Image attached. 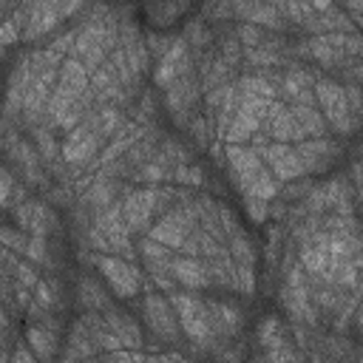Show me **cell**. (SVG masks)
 <instances>
[{
	"label": "cell",
	"mask_w": 363,
	"mask_h": 363,
	"mask_svg": "<svg viewBox=\"0 0 363 363\" xmlns=\"http://www.w3.org/2000/svg\"><path fill=\"white\" fill-rule=\"evenodd\" d=\"M224 156H227V164H230V170H233L235 182L241 184V190H244L250 204H255V201L264 204L278 193V179L267 170V164H264V159L258 156L255 147H250V145H227Z\"/></svg>",
	"instance_id": "1"
},
{
	"label": "cell",
	"mask_w": 363,
	"mask_h": 363,
	"mask_svg": "<svg viewBox=\"0 0 363 363\" xmlns=\"http://www.w3.org/2000/svg\"><path fill=\"white\" fill-rule=\"evenodd\" d=\"M315 102L320 105V113H323L329 130L352 133L357 128L360 119L354 116V111L349 105V94L337 79H329V77L315 79Z\"/></svg>",
	"instance_id": "2"
},
{
	"label": "cell",
	"mask_w": 363,
	"mask_h": 363,
	"mask_svg": "<svg viewBox=\"0 0 363 363\" xmlns=\"http://www.w3.org/2000/svg\"><path fill=\"white\" fill-rule=\"evenodd\" d=\"M170 199V193L164 190H153V187H142V190H133L125 201H122V216H125V224L130 227V233H147L156 221L159 213H164V201Z\"/></svg>",
	"instance_id": "3"
},
{
	"label": "cell",
	"mask_w": 363,
	"mask_h": 363,
	"mask_svg": "<svg viewBox=\"0 0 363 363\" xmlns=\"http://www.w3.org/2000/svg\"><path fill=\"white\" fill-rule=\"evenodd\" d=\"M170 306L176 309V318L182 323V332L196 340V343H204L213 337V320H210V309H207V301L201 298H193V295H182V292H173L170 295Z\"/></svg>",
	"instance_id": "4"
},
{
	"label": "cell",
	"mask_w": 363,
	"mask_h": 363,
	"mask_svg": "<svg viewBox=\"0 0 363 363\" xmlns=\"http://www.w3.org/2000/svg\"><path fill=\"white\" fill-rule=\"evenodd\" d=\"M193 221H196V213L190 207L176 204V207L164 210L153 221V227L147 230V238H153V241H159V244H164L170 250L173 247H182L187 241V235L193 233Z\"/></svg>",
	"instance_id": "5"
},
{
	"label": "cell",
	"mask_w": 363,
	"mask_h": 363,
	"mask_svg": "<svg viewBox=\"0 0 363 363\" xmlns=\"http://www.w3.org/2000/svg\"><path fill=\"white\" fill-rule=\"evenodd\" d=\"M108 48H111V28L105 23H88L82 26V31L74 34V57L88 71H99L102 60L108 57Z\"/></svg>",
	"instance_id": "6"
},
{
	"label": "cell",
	"mask_w": 363,
	"mask_h": 363,
	"mask_svg": "<svg viewBox=\"0 0 363 363\" xmlns=\"http://www.w3.org/2000/svg\"><path fill=\"white\" fill-rule=\"evenodd\" d=\"M105 139H108V136L102 133L96 116H94V119H82V122L65 136V142H62V156H65L71 164H82V162H88L91 156H96V150L102 147Z\"/></svg>",
	"instance_id": "7"
},
{
	"label": "cell",
	"mask_w": 363,
	"mask_h": 363,
	"mask_svg": "<svg viewBox=\"0 0 363 363\" xmlns=\"http://www.w3.org/2000/svg\"><path fill=\"white\" fill-rule=\"evenodd\" d=\"M96 269L119 298H133L139 292L142 278H139V269L128 258H122V255H96Z\"/></svg>",
	"instance_id": "8"
},
{
	"label": "cell",
	"mask_w": 363,
	"mask_h": 363,
	"mask_svg": "<svg viewBox=\"0 0 363 363\" xmlns=\"http://www.w3.org/2000/svg\"><path fill=\"white\" fill-rule=\"evenodd\" d=\"M255 150H258V156L264 159L267 170H269L278 182H292V179H298V176H303V173H306V167H303V162H301V156H298L295 145L264 142V145H258Z\"/></svg>",
	"instance_id": "9"
},
{
	"label": "cell",
	"mask_w": 363,
	"mask_h": 363,
	"mask_svg": "<svg viewBox=\"0 0 363 363\" xmlns=\"http://www.w3.org/2000/svg\"><path fill=\"white\" fill-rule=\"evenodd\" d=\"M79 6L74 3H34L26 6V20H23V40H37L54 26L62 23V17L74 14Z\"/></svg>",
	"instance_id": "10"
},
{
	"label": "cell",
	"mask_w": 363,
	"mask_h": 363,
	"mask_svg": "<svg viewBox=\"0 0 363 363\" xmlns=\"http://www.w3.org/2000/svg\"><path fill=\"white\" fill-rule=\"evenodd\" d=\"M142 309H145V323H147V329H150L153 337L167 340V343H173V340L179 337L182 323H179V318H176V309L170 306V298L147 295Z\"/></svg>",
	"instance_id": "11"
},
{
	"label": "cell",
	"mask_w": 363,
	"mask_h": 363,
	"mask_svg": "<svg viewBox=\"0 0 363 363\" xmlns=\"http://www.w3.org/2000/svg\"><path fill=\"white\" fill-rule=\"evenodd\" d=\"M284 303H286V312L295 320H306V323L315 320V298L309 295V286L303 284V275L301 272H289L286 275Z\"/></svg>",
	"instance_id": "12"
},
{
	"label": "cell",
	"mask_w": 363,
	"mask_h": 363,
	"mask_svg": "<svg viewBox=\"0 0 363 363\" xmlns=\"http://www.w3.org/2000/svg\"><path fill=\"white\" fill-rule=\"evenodd\" d=\"M295 150H298L306 173H315V170H323L337 156L340 147H337V142L332 136H323V139H306V142L295 145Z\"/></svg>",
	"instance_id": "13"
},
{
	"label": "cell",
	"mask_w": 363,
	"mask_h": 363,
	"mask_svg": "<svg viewBox=\"0 0 363 363\" xmlns=\"http://www.w3.org/2000/svg\"><path fill=\"white\" fill-rule=\"evenodd\" d=\"M170 275L176 284L187 286V289H199L207 286L213 281V272L207 264H201L199 258H173L170 261Z\"/></svg>",
	"instance_id": "14"
},
{
	"label": "cell",
	"mask_w": 363,
	"mask_h": 363,
	"mask_svg": "<svg viewBox=\"0 0 363 363\" xmlns=\"http://www.w3.org/2000/svg\"><path fill=\"white\" fill-rule=\"evenodd\" d=\"M26 340H28V349L37 354V360H51V354H54V346H57V340H54V332H48L45 326H28L26 329Z\"/></svg>",
	"instance_id": "15"
},
{
	"label": "cell",
	"mask_w": 363,
	"mask_h": 363,
	"mask_svg": "<svg viewBox=\"0 0 363 363\" xmlns=\"http://www.w3.org/2000/svg\"><path fill=\"white\" fill-rule=\"evenodd\" d=\"M34 301H37V306H51L54 303V295H51V286L48 284H37V295H34Z\"/></svg>",
	"instance_id": "16"
},
{
	"label": "cell",
	"mask_w": 363,
	"mask_h": 363,
	"mask_svg": "<svg viewBox=\"0 0 363 363\" xmlns=\"http://www.w3.org/2000/svg\"><path fill=\"white\" fill-rule=\"evenodd\" d=\"M26 255H28L31 261H45V252H43V241H40V238H31V241L26 244Z\"/></svg>",
	"instance_id": "17"
},
{
	"label": "cell",
	"mask_w": 363,
	"mask_h": 363,
	"mask_svg": "<svg viewBox=\"0 0 363 363\" xmlns=\"http://www.w3.org/2000/svg\"><path fill=\"white\" fill-rule=\"evenodd\" d=\"M11 363H37V354L28 346H17L11 354Z\"/></svg>",
	"instance_id": "18"
},
{
	"label": "cell",
	"mask_w": 363,
	"mask_h": 363,
	"mask_svg": "<svg viewBox=\"0 0 363 363\" xmlns=\"http://www.w3.org/2000/svg\"><path fill=\"white\" fill-rule=\"evenodd\" d=\"M346 11H349V14H357V17H360L357 23L363 26V6H346Z\"/></svg>",
	"instance_id": "19"
},
{
	"label": "cell",
	"mask_w": 363,
	"mask_h": 363,
	"mask_svg": "<svg viewBox=\"0 0 363 363\" xmlns=\"http://www.w3.org/2000/svg\"><path fill=\"white\" fill-rule=\"evenodd\" d=\"M145 363H170L167 357H145Z\"/></svg>",
	"instance_id": "20"
},
{
	"label": "cell",
	"mask_w": 363,
	"mask_h": 363,
	"mask_svg": "<svg viewBox=\"0 0 363 363\" xmlns=\"http://www.w3.org/2000/svg\"><path fill=\"white\" fill-rule=\"evenodd\" d=\"M357 329L363 332V309H360V318H357Z\"/></svg>",
	"instance_id": "21"
},
{
	"label": "cell",
	"mask_w": 363,
	"mask_h": 363,
	"mask_svg": "<svg viewBox=\"0 0 363 363\" xmlns=\"http://www.w3.org/2000/svg\"><path fill=\"white\" fill-rule=\"evenodd\" d=\"M357 179H360V190H363V170H357Z\"/></svg>",
	"instance_id": "22"
},
{
	"label": "cell",
	"mask_w": 363,
	"mask_h": 363,
	"mask_svg": "<svg viewBox=\"0 0 363 363\" xmlns=\"http://www.w3.org/2000/svg\"><path fill=\"white\" fill-rule=\"evenodd\" d=\"M360 363H363V354H360Z\"/></svg>",
	"instance_id": "23"
}]
</instances>
